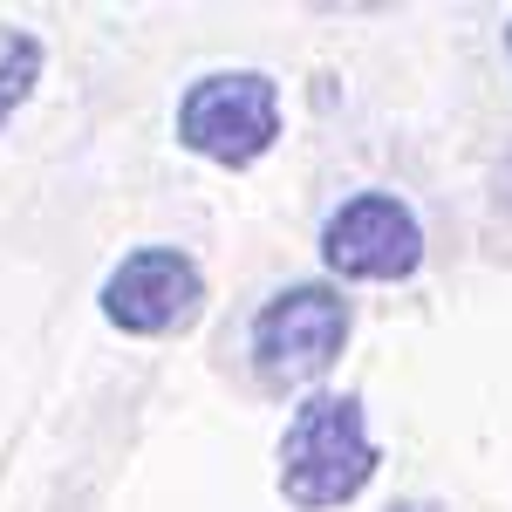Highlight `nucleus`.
I'll return each instance as SVG.
<instances>
[{
  "label": "nucleus",
  "instance_id": "39448f33",
  "mask_svg": "<svg viewBox=\"0 0 512 512\" xmlns=\"http://www.w3.org/2000/svg\"><path fill=\"white\" fill-rule=\"evenodd\" d=\"M321 260L342 280H410L424 260V226L417 212L390 192H362L321 226Z\"/></svg>",
  "mask_w": 512,
  "mask_h": 512
},
{
  "label": "nucleus",
  "instance_id": "20e7f679",
  "mask_svg": "<svg viewBox=\"0 0 512 512\" xmlns=\"http://www.w3.org/2000/svg\"><path fill=\"white\" fill-rule=\"evenodd\" d=\"M205 308V274L178 246H137L103 280V321L123 335H178Z\"/></svg>",
  "mask_w": 512,
  "mask_h": 512
},
{
  "label": "nucleus",
  "instance_id": "f257e3e1",
  "mask_svg": "<svg viewBox=\"0 0 512 512\" xmlns=\"http://www.w3.org/2000/svg\"><path fill=\"white\" fill-rule=\"evenodd\" d=\"M376 478V437L355 396H308L280 437V492L301 512H335Z\"/></svg>",
  "mask_w": 512,
  "mask_h": 512
},
{
  "label": "nucleus",
  "instance_id": "423d86ee",
  "mask_svg": "<svg viewBox=\"0 0 512 512\" xmlns=\"http://www.w3.org/2000/svg\"><path fill=\"white\" fill-rule=\"evenodd\" d=\"M35 82H41V41L35 35H0V130H7V117L35 96Z\"/></svg>",
  "mask_w": 512,
  "mask_h": 512
},
{
  "label": "nucleus",
  "instance_id": "7ed1b4c3",
  "mask_svg": "<svg viewBox=\"0 0 512 512\" xmlns=\"http://www.w3.org/2000/svg\"><path fill=\"white\" fill-rule=\"evenodd\" d=\"M349 342V301L335 287H280L253 315V362L274 383H315Z\"/></svg>",
  "mask_w": 512,
  "mask_h": 512
},
{
  "label": "nucleus",
  "instance_id": "0eeeda50",
  "mask_svg": "<svg viewBox=\"0 0 512 512\" xmlns=\"http://www.w3.org/2000/svg\"><path fill=\"white\" fill-rule=\"evenodd\" d=\"M506 48H512V28H506Z\"/></svg>",
  "mask_w": 512,
  "mask_h": 512
},
{
  "label": "nucleus",
  "instance_id": "f03ea898",
  "mask_svg": "<svg viewBox=\"0 0 512 512\" xmlns=\"http://www.w3.org/2000/svg\"><path fill=\"white\" fill-rule=\"evenodd\" d=\"M280 137V89L260 69H219V76H198L178 103V144L198 158L246 171L274 151Z\"/></svg>",
  "mask_w": 512,
  "mask_h": 512
}]
</instances>
